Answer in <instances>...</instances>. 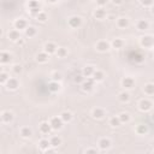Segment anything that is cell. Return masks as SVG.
<instances>
[{"label":"cell","mask_w":154,"mask_h":154,"mask_svg":"<svg viewBox=\"0 0 154 154\" xmlns=\"http://www.w3.org/2000/svg\"><path fill=\"white\" fill-rule=\"evenodd\" d=\"M38 130H40V132L43 134V135H49L53 129H52L49 122H41V123L38 124Z\"/></svg>","instance_id":"cell-13"},{"label":"cell","mask_w":154,"mask_h":154,"mask_svg":"<svg viewBox=\"0 0 154 154\" xmlns=\"http://www.w3.org/2000/svg\"><path fill=\"white\" fill-rule=\"evenodd\" d=\"M95 49L97 52H100V53H106V52H108L111 49V43L108 41H106V40H100V41L96 42Z\"/></svg>","instance_id":"cell-2"},{"label":"cell","mask_w":154,"mask_h":154,"mask_svg":"<svg viewBox=\"0 0 154 154\" xmlns=\"http://www.w3.org/2000/svg\"><path fill=\"white\" fill-rule=\"evenodd\" d=\"M93 78H94L95 82H101V81L105 78L103 71H101V70H95L94 73H93Z\"/></svg>","instance_id":"cell-32"},{"label":"cell","mask_w":154,"mask_h":154,"mask_svg":"<svg viewBox=\"0 0 154 154\" xmlns=\"http://www.w3.org/2000/svg\"><path fill=\"white\" fill-rule=\"evenodd\" d=\"M49 124H51V126H52L53 130L58 131V130H60V129L63 128L64 122H63V119L60 118V116H54V117H52V118L49 119Z\"/></svg>","instance_id":"cell-5"},{"label":"cell","mask_w":154,"mask_h":154,"mask_svg":"<svg viewBox=\"0 0 154 154\" xmlns=\"http://www.w3.org/2000/svg\"><path fill=\"white\" fill-rule=\"evenodd\" d=\"M94 17L96 18V19H99V20H101V19H103L105 17H106V11L103 10V7H97L95 11H94Z\"/></svg>","instance_id":"cell-24"},{"label":"cell","mask_w":154,"mask_h":154,"mask_svg":"<svg viewBox=\"0 0 154 154\" xmlns=\"http://www.w3.org/2000/svg\"><path fill=\"white\" fill-rule=\"evenodd\" d=\"M55 54H57L58 58H65V57L67 55V49H66L65 47H58Z\"/></svg>","instance_id":"cell-35"},{"label":"cell","mask_w":154,"mask_h":154,"mask_svg":"<svg viewBox=\"0 0 154 154\" xmlns=\"http://www.w3.org/2000/svg\"><path fill=\"white\" fill-rule=\"evenodd\" d=\"M116 24H117L118 28L125 29V28H128L130 25V20H129L128 17H119V18H117V23Z\"/></svg>","instance_id":"cell-19"},{"label":"cell","mask_w":154,"mask_h":154,"mask_svg":"<svg viewBox=\"0 0 154 154\" xmlns=\"http://www.w3.org/2000/svg\"><path fill=\"white\" fill-rule=\"evenodd\" d=\"M51 147H52V146H51V141H49L48 138H41V140L38 141V148H40V150L47 153V150H48Z\"/></svg>","instance_id":"cell-17"},{"label":"cell","mask_w":154,"mask_h":154,"mask_svg":"<svg viewBox=\"0 0 154 154\" xmlns=\"http://www.w3.org/2000/svg\"><path fill=\"white\" fill-rule=\"evenodd\" d=\"M51 78H52V81H58V82H60L61 78H63V75H61V72H59V71H53V72L51 73Z\"/></svg>","instance_id":"cell-37"},{"label":"cell","mask_w":154,"mask_h":154,"mask_svg":"<svg viewBox=\"0 0 154 154\" xmlns=\"http://www.w3.org/2000/svg\"><path fill=\"white\" fill-rule=\"evenodd\" d=\"M95 2H96V5L99 6V7H103L107 2H108V0H94Z\"/></svg>","instance_id":"cell-45"},{"label":"cell","mask_w":154,"mask_h":154,"mask_svg":"<svg viewBox=\"0 0 154 154\" xmlns=\"http://www.w3.org/2000/svg\"><path fill=\"white\" fill-rule=\"evenodd\" d=\"M14 119V114L12 111H2L1 112V122L5 124L11 123Z\"/></svg>","instance_id":"cell-12"},{"label":"cell","mask_w":154,"mask_h":154,"mask_svg":"<svg viewBox=\"0 0 154 154\" xmlns=\"http://www.w3.org/2000/svg\"><path fill=\"white\" fill-rule=\"evenodd\" d=\"M57 49H58V46H57L54 42L48 41V42H46V43L43 45V51H45L46 53H48L49 55H51V54H55Z\"/></svg>","instance_id":"cell-11"},{"label":"cell","mask_w":154,"mask_h":154,"mask_svg":"<svg viewBox=\"0 0 154 154\" xmlns=\"http://www.w3.org/2000/svg\"><path fill=\"white\" fill-rule=\"evenodd\" d=\"M111 1H112V2L114 4V5H117V6H119V5H123L125 0H111Z\"/></svg>","instance_id":"cell-46"},{"label":"cell","mask_w":154,"mask_h":154,"mask_svg":"<svg viewBox=\"0 0 154 154\" xmlns=\"http://www.w3.org/2000/svg\"><path fill=\"white\" fill-rule=\"evenodd\" d=\"M150 12H152V14L154 16V4L152 5V7H150Z\"/></svg>","instance_id":"cell-48"},{"label":"cell","mask_w":154,"mask_h":154,"mask_svg":"<svg viewBox=\"0 0 154 154\" xmlns=\"http://www.w3.org/2000/svg\"><path fill=\"white\" fill-rule=\"evenodd\" d=\"M152 152H153V153H154V149H153V150H152Z\"/></svg>","instance_id":"cell-51"},{"label":"cell","mask_w":154,"mask_h":154,"mask_svg":"<svg viewBox=\"0 0 154 154\" xmlns=\"http://www.w3.org/2000/svg\"><path fill=\"white\" fill-rule=\"evenodd\" d=\"M60 89H61L60 82H58V81H51V82L48 83V90H49L51 93H58Z\"/></svg>","instance_id":"cell-21"},{"label":"cell","mask_w":154,"mask_h":154,"mask_svg":"<svg viewBox=\"0 0 154 154\" xmlns=\"http://www.w3.org/2000/svg\"><path fill=\"white\" fill-rule=\"evenodd\" d=\"M59 116H60V118L63 119L64 123H70L72 120V118H73V114L70 111H63Z\"/></svg>","instance_id":"cell-26"},{"label":"cell","mask_w":154,"mask_h":154,"mask_svg":"<svg viewBox=\"0 0 154 154\" xmlns=\"http://www.w3.org/2000/svg\"><path fill=\"white\" fill-rule=\"evenodd\" d=\"M111 146H112V141L108 137H101L97 141V148L100 150H107Z\"/></svg>","instance_id":"cell-8"},{"label":"cell","mask_w":154,"mask_h":154,"mask_svg":"<svg viewBox=\"0 0 154 154\" xmlns=\"http://www.w3.org/2000/svg\"><path fill=\"white\" fill-rule=\"evenodd\" d=\"M108 124H109L112 128H118V126L122 125V122H120V119H119L118 116H112V117L108 119Z\"/></svg>","instance_id":"cell-28"},{"label":"cell","mask_w":154,"mask_h":154,"mask_svg":"<svg viewBox=\"0 0 154 154\" xmlns=\"http://www.w3.org/2000/svg\"><path fill=\"white\" fill-rule=\"evenodd\" d=\"M123 46H124V41L122 38H119V37L113 38V41L111 42V47L114 48V49H120Z\"/></svg>","instance_id":"cell-29"},{"label":"cell","mask_w":154,"mask_h":154,"mask_svg":"<svg viewBox=\"0 0 154 154\" xmlns=\"http://www.w3.org/2000/svg\"><path fill=\"white\" fill-rule=\"evenodd\" d=\"M12 61V54L7 51H1L0 53V63L1 64H10Z\"/></svg>","instance_id":"cell-15"},{"label":"cell","mask_w":154,"mask_h":154,"mask_svg":"<svg viewBox=\"0 0 154 154\" xmlns=\"http://www.w3.org/2000/svg\"><path fill=\"white\" fill-rule=\"evenodd\" d=\"M99 148H93V147H90V148H87L85 150H84V153L85 154H96V153H99Z\"/></svg>","instance_id":"cell-43"},{"label":"cell","mask_w":154,"mask_h":154,"mask_svg":"<svg viewBox=\"0 0 154 154\" xmlns=\"http://www.w3.org/2000/svg\"><path fill=\"white\" fill-rule=\"evenodd\" d=\"M150 118H152V120H153V122H154V112H153V113H152V116H150Z\"/></svg>","instance_id":"cell-49"},{"label":"cell","mask_w":154,"mask_h":154,"mask_svg":"<svg viewBox=\"0 0 154 154\" xmlns=\"http://www.w3.org/2000/svg\"><path fill=\"white\" fill-rule=\"evenodd\" d=\"M24 32H25V36H26V37H34V36L37 34V30H36V28H35V26L29 25V26L24 30Z\"/></svg>","instance_id":"cell-33"},{"label":"cell","mask_w":154,"mask_h":154,"mask_svg":"<svg viewBox=\"0 0 154 154\" xmlns=\"http://www.w3.org/2000/svg\"><path fill=\"white\" fill-rule=\"evenodd\" d=\"M140 4L144 7H152V5L154 4V0H140Z\"/></svg>","instance_id":"cell-42"},{"label":"cell","mask_w":154,"mask_h":154,"mask_svg":"<svg viewBox=\"0 0 154 154\" xmlns=\"http://www.w3.org/2000/svg\"><path fill=\"white\" fill-rule=\"evenodd\" d=\"M6 88L8 89V90H16V89H18V87H19V81L16 78V77H10V79L6 82Z\"/></svg>","instance_id":"cell-14"},{"label":"cell","mask_w":154,"mask_h":154,"mask_svg":"<svg viewBox=\"0 0 154 154\" xmlns=\"http://www.w3.org/2000/svg\"><path fill=\"white\" fill-rule=\"evenodd\" d=\"M135 131H136L137 135H146L148 132V126L146 124H138L135 128Z\"/></svg>","instance_id":"cell-31"},{"label":"cell","mask_w":154,"mask_h":154,"mask_svg":"<svg viewBox=\"0 0 154 154\" xmlns=\"http://www.w3.org/2000/svg\"><path fill=\"white\" fill-rule=\"evenodd\" d=\"M37 7H41L38 0H29L28 1V8L31 10V8H37Z\"/></svg>","instance_id":"cell-39"},{"label":"cell","mask_w":154,"mask_h":154,"mask_svg":"<svg viewBox=\"0 0 154 154\" xmlns=\"http://www.w3.org/2000/svg\"><path fill=\"white\" fill-rule=\"evenodd\" d=\"M118 100H119L120 102H123V103L129 102V101H130V93L126 91V90L120 91V93L118 94Z\"/></svg>","instance_id":"cell-25"},{"label":"cell","mask_w":154,"mask_h":154,"mask_svg":"<svg viewBox=\"0 0 154 154\" xmlns=\"http://www.w3.org/2000/svg\"><path fill=\"white\" fill-rule=\"evenodd\" d=\"M13 26H14V29H17V30H25L29 25H28V22L24 19V18H17L14 22H13Z\"/></svg>","instance_id":"cell-10"},{"label":"cell","mask_w":154,"mask_h":154,"mask_svg":"<svg viewBox=\"0 0 154 154\" xmlns=\"http://www.w3.org/2000/svg\"><path fill=\"white\" fill-rule=\"evenodd\" d=\"M8 79H10V75L7 72H5V71H1V73H0V83L1 84H6V82Z\"/></svg>","instance_id":"cell-38"},{"label":"cell","mask_w":154,"mask_h":154,"mask_svg":"<svg viewBox=\"0 0 154 154\" xmlns=\"http://www.w3.org/2000/svg\"><path fill=\"white\" fill-rule=\"evenodd\" d=\"M143 91L146 95H154V83H146L143 85Z\"/></svg>","instance_id":"cell-30"},{"label":"cell","mask_w":154,"mask_h":154,"mask_svg":"<svg viewBox=\"0 0 154 154\" xmlns=\"http://www.w3.org/2000/svg\"><path fill=\"white\" fill-rule=\"evenodd\" d=\"M95 71V67L93 65H87L82 69V75L87 78V77H93V73Z\"/></svg>","instance_id":"cell-23"},{"label":"cell","mask_w":154,"mask_h":154,"mask_svg":"<svg viewBox=\"0 0 154 154\" xmlns=\"http://www.w3.org/2000/svg\"><path fill=\"white\" fill-rule=\"evenodd\" d=\"M29 12H30V14L32 16V17H36L40 12H41V7H37V8H31V10H29Z\"/></svg>","instance_id":"cell-44"},{"label":"cell","mask_w":154,"mask_h":154,"mask_svg":"<svg viewBox=\"0 0 154 154\" xmlns=\"http://www.w3.org/2000/svg\"><path fill=\"white\" fill-rule=\"evenodd\" d=\"M67 25L72 29H77L82 25V18L79 16H71L67 19Z\"/></svg>","instance_id":"cell-6"},{"label":"cell","mask_w":154,"mask_h":154,"mask_svg":"<svg viewBox=\"0 0 154 154\" xmlns=\"http://www.w3.org/2000/svg\"><path fill=\"white\" fill-rule=\"evenodd\" d=\"M118 117H119L122 124H126V123H129L131 120V117H130V114L128 112H122V113L118 114Z\"/></svg>","instance_id":"cell-34"},{"label":"cell","mask_w":154,"mask_h":154,"mask_svg":"<svg viewBox=\"0 0 154 154\" xmlns=\"http://www.w3.org/2000/svg\"><path fill=\"white\" fill-rule=\"evenodd\" d=\"M49 141H51V146H52L53 148H58V147H59V146L63 143L61 137H60V136H57V135L52 136V137L49 138Z\"/></svg>","instance_id":"cell-27"},{"label":"cell","mask_w":154,"mask_h":154,"mask_svg":"<svg viewBox=\"0 0 154 154\" xmlns=\"http://www.w3.org/2000/svg\"><path fill=\"white\" fill-rule=\"evenodd\" d=\"M7 37H8L10 41L17 42V41L20 38V31L17 30V29H12V30H10V31L7 32Z\"/></svg>","instance_id":"cell-16"},{"label":"cell","mask_w":154,"mask_h":154,"mask_svg":"<svg viewBox=\"0 0 154 154\" xmlns=\"http://www.w3.org/2000/svg\"><path fill=\"white\" fill-rule=\"evenodd\" d=\"M17 43H18V45H19V46H23V45H24V43H25V40H24V38H22V37H20V38H19V40H18V41H17Z\"/></svg>","instance_id":"cell-47"},{"label":"cell","mask_w":154,"mask_h":154,"mask_svg":"<svg viewBox=\"0 0 154 154\" xmlns=\"http://www.w3.org/2000/svg\"><path fill=\"white\" fill-rule=\"evenodd\" d=\"M49 1H51V2H55L57 0H49Z\"/></svg>","instance_id":"cell-50"},{"label":"cell","mask_w":154,"mask_h":154,"mask_svg":"<svg viewBox=\"0 0 154 154\" xmlns=\"http://www.w3.org/2000/svg\"><path fill=\"white\" fill-rule=\"evenodd\" d=\"M12 71H13L16 75H19V73H22V71H23V66H22L20 64H14V65L12 66Z\"/></svg>","instance_id":"cell-40"},{"label":"cell","mask_w":154,"mask_h":154,"mask_svg":"<svg viewBox=\"0 0 154 154\" xmlns=\"http://www.w3.org/2000/svg\"><path fill=\"white\" fill-rule=\"evenodd\" d=\"M84 79H85V77L81 73V75H76V76H75L73 82H75V83H78V84H82V82H83Z\"/></svg>","instance_id":"cell-41"},{"label":"cell","mask_w":154,"mask_h":154,"mask_svg":"<svg viewBox=\"0 0 154 154\" xmlns=\"http://www.w3.org/2000/svg\"><path fill=\"white\" fill-rule=\"evenodd\" d=\"M148 28H149L148 20H146V19H138V20L136 22V29H137L138 31H146Z\"/></svg>","instance_id":"cell-20"},{"label":"cell","mask_w":154,"mask_h":154,"mask_svg":"<svg viewBox=\"0 0 154 154\" xmlns=\"http://www.w3.org/2000/svg\"><path fill=\"white\" fill-rule=\"evenodd\" d=\"M140 45L143 48H150L154 46V37L152 35H143L140 38Z\"/></svg>","instance_id":"cell-4"},{"label":"cell","mask_w":154,"mask_h":154,"mask_svg":"<svg viewBox=\"0 0 154 154\" xmlns=\"http://www.w3.org/2000/svg\"><path fill=\"white\" fill-rule=\"evenodd\" d=\"M106 109L102 107H94L91 109V117L94 119H103L106 117Z\"/></svg>","instance_id":"cell-7"},{"label":"cell","mask_w":154,"mask_h":154,"mask_svg":"<svg viewBox=\"0 0 154 154\" xmlns=\"http://www.w3.org/2000/svg\"><path fill=\"white\" fill-rule=\"evenodd\" d=\"M122 87L125 89V90H130L135 87V79L130 76H126L122 79Z\"/></svg>","instance_id":"cell-9"},{"label":"cell","mask_w":154,"mask_h":154,"mask_svg":"<svg viewBox=\"0 0 154 154\" xmlns=\"http://www.w3.org/2000/svg\"><path fill=\"white\" fill-rule=\"evenodd\" d=\"M90 1H91V0H90Z\"/></svg>","instance_id":"cell-52"},{"label":"cell","mask_w":154,"mask_h":154,"mask_svg":"<svg viewBox=\"0 0 154 154\" xmlns=\"http://www.w3.org/2000/svg\"><path fill=\"white\" fill-rule=\"evenodd\" d=\"M36 19H37V22H41V23H45V22H47V19H48V16H47V13L46 12H43V11H41L36 17H35Z\"/></svg>","instance_id":"cell-36"},{"label":"cell","mask_w":154,"mask_h":154,"mask_svg":"<svg viewBox=\"0 0 154 154\" xmlns=\"http://www.w3.org/2000/svg\"><path fill=\"white\" fill-rule=\"evenodd\" d=\"M94 85H95V81H94V78H93V77H87V78L82 82L81 88H82L83 91L89 93V91H91V90L94 89Z\"/></svg>","instance_id":"cell-1"},{"label":"cell","mask_w":154,"mask_h":154,"mask_svg":"<svg viewBox=\"0 0 154 154\" xmlns=\"http://www.w3.org/2000/svg\"><path fill=\"white\" fill-rule=\"evenodd\" d=\"M19 135H20V137H23V138H30V137L32 136V130H31L29 126H23V128H20V130H19Z\"/></svg>","instance_id":"cell-22"},{"label":"cell","mask_w":154,"mask_h":154,"mask_svg":"<svg viewBox=\"0 0 154 154\" xmlns=\"http://www.w3.org/2000/svg\"><path fill=\"white\" fill-rule=\"evenodd\" d=\"M36 61L37 63H40V64H45V63H47L48 60H49V54L48 53H46L45 51H42V52H38L37 54H36Z\"/></svg>","instance_id":"cell-18"},{"label":"cell","mask_w":154,"mask_h":154,"mask_svg":"<svg viewBox=\"0 0 154 154\" xmlns=\"http://www.w3.org/2000/svg\"><path fill=\"white\" fill-rule=\"evenodd\" d=\"M153 107V102L149 100V99H141L138 101V109L141 112H149Z\"/></svg>","instance_id":"cell-3"}]
</instances>
